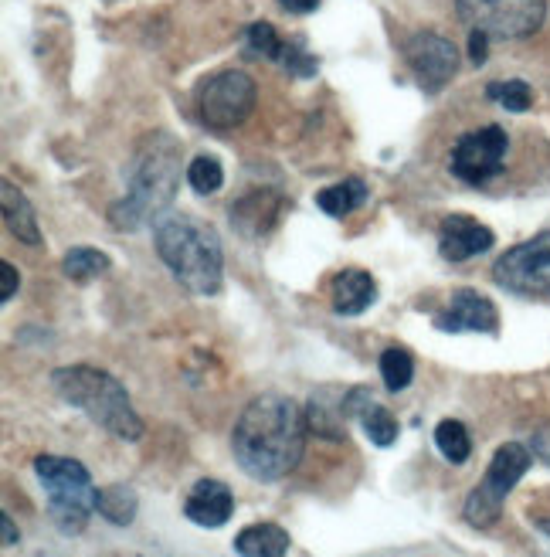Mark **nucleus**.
Returning <instances> with one entry per match:
<instances>
[{"label": "nucleus", "mask_w": 550, "mask_h": 557, "mask_svg": "<svg viewBox=\"0 0 550 557\" xmlns=\"http://www.w3.org/2000/svg\"><path fill=\"white\" fill-rule=\"evenodd\" d=\"M309 425L316 428L320 435H326V439H340L343 435V422L340 418H347V415H337V411H330L323 405V401H316L313 398V405H309Z\"/></svg>", "instance_id": "obj_27"}, {"label": "nucleus", "mask_w": 550, "mask_h": 557, "mask_svg": "<svg viewBox=\"0 0 550 557\" xmlns=\"http://www.w3.org/2000/svg\"><path fill=\"white\" fill-rule=\"evenodd\" d=\"M306 425V411L289 394H259L245 405L231 432L235 462L259 483L286 479L303 459Z\"/></svg>", "instance_id": "obj_1"}, {"label": "nucleus", "mask_w": 550, "mask_h": 557, "mask_svg": "<svg viewBox=\"0 0 550 557\" xmlns=\"http://www.w3.org/2000/svg\"><path fill=\"white\" fill-rule=\"evenodd\" d=\"M367 201V184L357 181V177H350V181H340L333 187H323L320 194H316V204L330 214V218H347L350 211L360 208V204Z\"/></svg>", "instance_id": "obj_20"}, {"label": "nucleus", "mask_w": 550, "mask_h": 557, "mask_svg": "<svg viewBox=\"0 0 550 557\" xmlns=\"http://www.w3.org/2000/svg\"><path fill=\"white\" fill-rule=\"evenodd\" d=\"M381 377L384 384H388V391H405L411 384V377H415V361H411V354L405 347H391L381 354Z\"/></svg>", "instance_id": "obj_23"}, {"label": "nucleus", "mask_w": 550, "mask_h": 557, "mask_svg": "<svg viewBox=\"0 0 550 557\" xmlns=\"http://www.w3.org/2000/svg\"><path fill=\"white\" fill-rule=\"evenodd\" d=\"M530 452H534V456L550 469V428H540V432H534V439H530Z\"/></svg>", "instance_id": "obj_29"}, {"label": "nucleus", "mask_w": 550, "mask_h": 557, "mask_svg": "<svg viewBox=\"0 0 550 557\" xmlns=\"http://www.w3.org/2000/svg\"><path fill=\"white\" fill-rule=\"evenodd\" d=\"M486 96L493 102H500L503 109H510V113H527L530 102H534V96H530V85L513 79V82H493L486 89Z\"/></svg>", "instance_id": "obj_26"}, {"label": "nucleus", "mask_w": 550, "mask_h": 557, "mask_svg": "<svg viewBox=\"0 0 550 557\" xmlns=\"http://www.w3.org/2000/svg\"><path fill=\"white\" fill-rule=\"evenodd\" d=\"M405 62L411 65L421 89L438 92L459 72V48L449 38H442V34L421 31L405 41Z\"/></svg>", "instance_id": "obj_11"}, {"label": "nucleus", "mask_w": 550, "mask_h": 557, "mask_svg": "<svg viewBox=\"0 0 550 557\" xmlns=\"http://www.w3.org/2000/svg\"><path fill=\"white\" fill-rule=\"evenodd\" d=\"M493 279L506 293L550 299V231H540L503 252L493 265Z\"/></svg>", "instance_id": "obj_9"}, {"label": "nucleus", "mask_w": 550, "mask_h": 557, "mask_svg": "<svg viewBox=\"0 0 550 557\" xmlns=\"http://www.w3.org/2000/svg\"><path fill=\"white\" fill-rule=\"evenodd\" d=\"M282 7H286V11H292V14H309V11H316V7H320V0H279Z\"/></svg>", "instance_id": "obj_32"}, {"label": "nucleus", "mask_w": 550, "mask_h": 557, "mask_svg": "<svg viewBox=\"0 0 550 557\" xmlns=\"http://www.w3.org/2000/svg\"><path fill=\"white\" fill-rule=\"evenodd\" d=\"M469 55H472V62H476V65L486 62V55H489V34H483V31H472L469 34Z\"/></svg>", "instance_id": "obj_30"}, {"label": "nucleus", "mask_w": 550, "mask_h": 557, "mask_svg": "<svg viewBox=\"0 0 550 557\" xmlns=\"http://www.w3.org/2000/svg\"><path fill=\"white\" fill-rule=\"evenodd\" d=\"M17 286H21V276H17V269L11 262H4V286H0V303H11Z\"/></svg>", "instance_id": "obj_31"}, {"label": "nucleus", "mask_w": 550, "mask_h": 557, "mask_svg": "<svg viewBox=\"0 0 550 557\" xmlns=\"http://www.w3.org/2000/svg\"><path fill=\"white\" fill-rule=\"evenodd\" d=\"M180 184V147L174 136L153 133L140 143L126 167V197L109 208V221L119 231H133L157 221L163 211L174 204Z\"/></svg>", "instance_id": "obj_2"}, {"label": "nucleus", "mask_w": 550, "mask_h": 557, "mask_svg": "<svg viewBox=\"0 0 550 557\" xmlns=\"http://www.w3.org/2000/svg\"><path fill=\"white\" fill-rule=\"evenodd\" d=\"M184 513L197 527H225L235 513V496L221 479H197L194 490L187 493Z\"/></svg>", "instance_id": "obj_14"}, {"label": "nucleus", "mask_w": 550, "mask_h": 557, "mask_svg": "<svg viewBox=\"0 0 550 557\" xmlns=\"http://www.w3.org/2000/svg\"><path fill=\"white\" fill-rule=\"evenodd\" d=\"M530 462H534V452H530V445H523V442H503L500 449H496L493 462H489L486 476L479 479V486L469 493L466 507H462V517H466L472 527L496 524V520H500V513H503L506 496H510V490L520 483L523 476H527Z\"/></svg>", "instance_id": "obj_6"}, {"label": "nucleus", "mask_w": 550, "mask_h": 557, "mask_svg": "<svg viewBox=\"0 0 550 557\" xmlns=\"http://www.w3.org/2000/svg\"><path fill=\"white\" fill-rule=\"evenodd\" d=\"M51 388H55V394L65 405L85 411L92 422L102 425L106 432H113L116 439L136 442L143 435V422L136 415L130 394L102 367L92 364L58 367V371H51Z\"/></svg>", "instance_id": "obj_4"}, {"label": "nucleus", "mask_w": 550, "mask_h": 557, "mask_svg": "<svg viewBox=\"0 0 550 557\" xmlns=\"http://www.w3.org/2000/svg\"><path fill=\"white\" fill-rule=\"evenodd\" d=\"M259 102V85L248 72L228 68V72L211 75L197 92V113H201L204 126L211 130H235L248 116L255 113Z\"/></svg>", "instance_id": "obj_8"}, {"label": "nucleus", "mask_w": 550, "mask_h": 557, "mask_svg": "<svg viewBox=\"0 0 550 557\" xmlns=\"http://www.w3.org/2000/svg\"><path fill=\"white\" fill-rule=\"evenodd\" d=\"M0 524H4V544L11 547V544H17V530H14V520L7 517L4 513V520H0Z\"/></svg>", "instance_id": "obj_33"}, {"label": "nucleus", "mask_w": 550, "mask_h": 557, "mask_svg": "<svg viewBox=\"0 0 550 557\" xmlns=\"http://www.w3.org/2000/svg\"><path fill=\"white\" fill-rule=\"evenodd\" d=\"M343 415L360 418L367 439L374 445H381V449H388V445H394V439H398V422H394V415L384 405H377L367 388H354L343 398Z\"/></svg>", "instance_id": "obj_15"}, {"label": "nucleus", "mask_w": 550, "mask_h": 557, "mask_svg": "<svg viewBox=\"0 0 550 557\" xmlns=\"http://www.w3.org/2000/svg\"><path fill=\"white\" fill-rule=\"evenodd\" d=\"M286 72L292 75H299V79H309V75H316V58L313 55H306V48H303V41H286V55H282V62H279Z\"/></svg>", "instance_id": "obj_28"}, {"label": "nucleus", "mask_w": 550, "mask_h": 557, "mask_svg": "<svg viewBox=\"0 0 550 557\" xmlns=\"http://www.w3.org/2000/svg\"><path fill=\"white\" fill-rule=\"evenodd\" d=\"M153 245L187 293L211 296L221 289L225 252H221V238L211 225L191 214H160L153 221Z\"/></svg>", "instance_id": "obj_3"}, {"label": "nucleus", "mask_w": 550, "mask_h": 557, "mask_svg": "<svg viewBox=\"0 0 550 557\" xmlns=\"http://www.w3.org/2000/svg\"><path fill=\"white\" fill-rule=\"evenodd\" d=\"M435 445H438V452H442V456L452 462V466H462V462L472 456V439H469L466 425L455 422V418H445V422H438V428H435Z\"/></svg>", "instance_id": "obj_22"}, {"label": "nucleus", "mask_w": 550, "mask_h": 557, "mask_svg": "<svg viewBox=\"0 0 550 557\" xmlns=\"http://www.w3.org/2000/svg\"><path fill=\"white\" fill-rule=\"evenodd\" d=\"M333 310L340 316H360L377 299V282L364 269H343L330 286Z\"/></svg>", "instance_id": "obj_16"}, {"label": "nucleus", "mask_w": 550, "mask_h": 557, "mask_svg": "<svg viewBox=\"0 0 550 557\" xmlns=\"http://www.w3.org/2000/svg\"><path fill=\"white\" fill-rule=\"evenodd\" d=\"M136 510H140V500H136V493L130 486L116 483V486H106V490H99V500H96V513L102 520H109V524L116 527H130L136 520Z\"/></svg>", "instance_id": "obj_19"}, {"label": "nucleus", "mask_w": 550, "mask_h": 557, "mask_svg": "<svg viewBox=\"0 0 550 557\" xmlns=\"http://www.w3.org/2000/svg\"><path fill=\"white\" fill-rule=\"evenodd\" d=\"M289 530L272 524V520H262V524L245 527L242 534L235 537V554L238 557H286L289 554Z\"/></svg>", "instance_id": "obj_18"}, {"label": "nucleus", "mask_w": 550, "mask_h": 557, "mask_svg": "<svg viewBox=\"0 0 550 557\" xmlns=\"http://www.w3.org/2000/svg\"><path fill=\"white\" fill-rule=\"evenodd\" d=\"M187 181L197 194H214L221 184H225V170H221V160L218 157H208V153H201V157L191 160V167H187Z\"/></svg>", "instance_id": "obj_25"}, {"label": "nucleus", "mask_w": 550, "mask_h": 557, "mask_svg": "<svg viewBox=\"0 0 550 557\" xmlns=\"http://www.w3.org/2000/svg\"><path fill=\"white\" fill-rule=\"evenodd\" d=\"M245 45L252 55L269 58V62H282V55H286V41L279 38V31H275L269 21H255L252 28L245 31Z\"/></svg>", "instance_id": "obj_24"}, {"label": "nucleus", "mask_w": 550, "mask_h": 557, "mask_svg": "<svg viewBox=\"0 0 550 557\" xmlns=\"http://www.w3.org/2000/svg\"><path fill=\"white\" fill-rule=\"evenodd\" d=\"M506 147H510V140L500 126H483L476 133H466L452 150V174L466 184H486L489 177L503 170Z\"/></svg>", "instance_id": "obj_10"}, {"label": "nucleus", "mask_w": 550, "mask_h": 557, "mask_svg": "<svg viewBox=\"0 0 550 557\" xmlns=\"http://www.w3.org/2000/svg\"><path fill=\"white\" fill-rule=\"evenodd\" d=\"M435 327L442 333H496L500 330V313H496L493 299L476 293V289H455L449 306L435 316Z\"/></svg>", "instance_id": "obj_12"}, {"label": "nucleus", "mask_w": 550, "mask_h": 557, "mask_svg": "<svg viewBox=\"0 0 550 557\" xmlns=\"http://www.w3.org/2000/svg\"><path fill=\"white\" fill-rule=\"evenodd\" d=\"M62 269H65L68 279L89 282V279H96L109 269V255L102 252V248H89V245L68 248V255L62 259Z\"/></svg>", "instance_id": "obj_21"}, {"label": "nucleus", "mask_w": 550, "mask_h": 557, "mask_svg": "<svg viewBox=\"0 0 550 557\" xmlns=\"http://www.w3.org/2000/svg\"><path fill=\"white\" fill-rule=\"evenodd\" d=\"M496 242V235L483 221L469 218V214H449L438 228V252L449 262H466L472 255L489 252Z\"/></svg>", "instance_id": "obj_13"}, {"label": "nucleus", "mask_w": 550, "mask_h": 557, "mask_svg": "<svg viewBox=\"0 0 550 557\" xmlns=\"http://www.w3.org/2000/svg\"><path fill=\"white\" fill-rule=\"evenodd\" d=\"M34 476L48 493V513L55 527L62 534H82L99 500L89 469L65 456H38L34 459Z\"/></svg>", "instance_id": "obj_5"}, {"label": "nucleus", "mask_w": 550, "mask_h": 557, "mask_svg": "<svg viewBox=\"0 0 550 557\" xmlns=\"http://www.w3.org/2000/svg\"><path fill=\"white\" fill-rule=\"evenodd\" d=\"M459 21L489 38H530L547 17V0H455Z\"/></svg>", "instance_id": "obj_7"}, {"label": "nucleus", "mask_w": 550, "mask_h": 557, "mask_svg": "<svg viewBox=\"0 0 550 557\" xmlns=\"http://www.w3.org/2000/svg\"><path fill=\"white\" fill-rule=\"evenodd\" d=\"M537 530H544V534L550 537V517H540L537 520Z\"/></svg>", "instance_id": "obj_34"}, {"label": "nucleus", "mask_w": 550, "mask_h": 557, "mask_svg": "<svg viewBox=\"0 0 550 557\" xmlns=\"http://www.w3.org/2000/svg\"><path fill=\"white\" fill-rule=\"evenodd\" d=\"M0 208H4V225L7 231L24 245H41V225H38V214H34L31 201L24 197L11 181H4L0 187Z\"/></svg>", "instance_id": "obj_17"}]
</instances>
